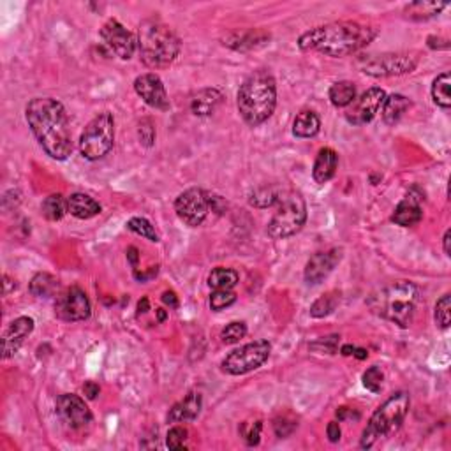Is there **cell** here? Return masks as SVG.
Listing matches in <instances>:
<instances>
[{"mask_svg":"<svg viewBox=\"0 0 451 451\" xmlns=\"http://www.w3.org/2000/svg\"><path fill=\"white\" fill-rule=\"evenodd\" d=\"M25 118L37 143L51 159H69L73 154V136L62 102L53 98H34L25 108Z\"/></svg>","mask_w":451,"mask_h":451,"instance_id":"1","label":"cell"},{"mask_svg":"<svg viewBox=\"0 0 451 451\" xmlns=\"http://www.w3.org/2000/svg\"><path fill=\"white\" fill-rule=\"evenodd\" d=\"M378 30L360 21H333L311 28L298 37L302 51H317L324 57H347L372 43Z\"/></svg>","mask_w":451,"mask_h":451,"instance_id":"2","label":"cell"},{"mask_svg":"<svg viewBox=\"0 0 451 451\" xmlns=\"http://www.w3.org/2000/svg\"><path fill=\"white\" fill-rule=\"evenodd\" d=\"M240 117L250 127H259L277 108V83L268 71H256L240 85L237 95Z\"/></svg>","mask_w":451,"mask_h":451,"instance_id":"3","label":"cell"},{"mask_svg":"<svg viewBox=\"0 0 451 451\" xmlns=\"http://www.w3.org/2000/svg\"><path fill=\"white\" fill-rule=\"evenodd\" d=\"M182 43L176 32L157 18H148L138 27L140 59L150 69H164L178 59Z\"/></svg>","mask_w":451,"mask_h":451,"instance_id":"4","label":"cell"},{"mask_svg":"<svg viewBox=\"0 0 451 451\" xmlns=\"http://www.w3.org/2000/svg\"><path fill=\"white\" fill-rule=\"evenodd\" d=\"M418 302H420V289L409 280H398L383 288L378 295H374L369 304L378 315L398 324L401 328H409L416 314Z\"/></svg>","mask_w":451,"mask_h":451,"instance_id":"5","label":"cell"},{"mask_svg":"<svg viewBox=\"0 0 451 451\" xmlns=\"http://www.w3.org/2000/svg\"><path fill=\"white\" fill-rule=\"evenodd\" d=\"M409 407H411V397L407 392L393 393L392 397L386 398L370 416L362 434V439H360V446L363 450H369L381 437H386L393 430H397L407 416Z\"/></svg>","mask_w":451,"mask_h":451,"instance_id":"6","label":"cell"},{"mask_svg":"<svg viewBox=\"0 0 451 451\" xmlns=\"http://www.w3.org/2000/svg\"><path fill=\"white\" fill-rule=\"evenodd\" d=\"M307 221V205L296 191H280L275 212L266 226V233L273 240L289 238L298 233Z\"/></svg>","mask_w":451,"mask_h":451,"instance_id":"7","label":"cell"},{"mask_svg":"<svg viewBox=\"0 0 451 451\" xmlns=\"http://www.w3.org/2000/svg\"><path fill=\"white\" fill-rule=\"evenodd\" d=\"M115 145V118L109 111H102L92 118L80 136V154L86 160H99L111 152Z\"/></svg>","mask_w":451,"mask_h":451,"instance_id":"8","label":"cell"},{"mask_svg":"<svg viewBox=\"0 0 451 451\" xmlns=\"http://www.w3.org/2000/svg\"><path fill=\"white\" fill-rule=\"evenodd\" d=\"M420 57L414 51L404 53H381V55H362L356 59V67L363 74L374 78H389V76H402L409 74L418 67Z\"/></svg>","mask_w":451,"mask_h":451,"instance_id":"9","label":"cell"},{"mask_svg":"<svg viewBox=\"0 0 451 451\" xmlns=\"http://www.w3.org/2000/svg\"><path fill=\"white\" fill-rule=\"evenodd\" d=\"M270 353H272V346L268 340H254V342L231 351L222 360L221 369L222 372L230 374V376H243V374L259 369L270 358Z\"/></svg>","mask_w":451,"mask_h":451,"instance_id":"10","label":"cell"},{"mask_svg":"<svg viewBox=\"0 0 451 451\" xmlns=\"http://www.w3.org/2000/svg\"><path fill=\"white\" fill-rule=\"evenodd\" d=\"M90 314H92V305L89 296L78 286L64 289L55 300V315L66 323L85 321L90 317Z\"/></svg>","mask_w":451,"mask_h":451,"instance_id":"11","label":"cell"},{"mask_svg":"<svg viewBox=\"0 0 451 451\" xmlns=\"http://www.w3.org/2000/svg\"><path fill=\"white\" fill-rule=\"evenodd\" d=\"M175 212L183 224L198 228L205 222L208 212H210L208 194L198 187L187 189L175 199Z\"/></svg>","mask_w":451,"mask_h":451,"instance_id":"12","label":"cell"},{"mask_svg":"<svg viewBox=\"0 0 451 451\" xmlns=\"http://www.w3.org/2000/svg\"><path fill=\"white\" fill-rule=\"evenodd\" d=\"M101 41L115 57L122 60L133 59L138 50V39L118 20L111 18L102 25Z\"/></svg>","mask_w":451,"mask_h":451,"instance_id":"13","label":"cell"},{"mask_svg":"<svg viewBox=\"0 0 451 451\" xmlns=\"http://www.w3.org/2000/svg\"><path fill=\"white\" fill-rule=\"evenodd\" d=\"M386 99V92L379 86H372L367 92H363L360 98L354 99L349 106H347L344 117L351 125H365L374 120V117L378 115L381 109L383 102Z\"/></svg>","mask_w":451,"mask_h":451,"instance_id":"14","label":"cell"},{"mask_svg":"<svg viewBox=\"0 0 451 451\" xmlns=\"http://www.w3.org/2000/svg\"><path fill=\"white\" fill-rule=\"evenodd\" d=\"M57 414L64 423L69 425L74 430H80V428L90 425L93 418L85 401L74 393H64L57 398Z\"/></svg>","mask_w":451,"mask_h":451,"instance_id":"15","label":"cell"},{"mask_svg":"<svg viewBox=\"0 0 451 451\" xmlns=\"http://www.w3.org/2000/svg\"><path fill=\"white\" fill-rule=\"evenodd\" d=\"M134 92L143 99L145 104L150 108L167 111L169 109V98L163 80L156 73H145L134 80Z\"/></svg>","mask_w":451,"mask_h":451,"instance_id":"16","label":"cell"},{"mask_svg":"<svg viewBox=\"0 0 451 451\" xmlns=\"http://www.w3.org/2000/svg\"><path fill=\"white\" fill-rule=\"evenodd\" d=\"M342 259V249H330L324 252H317L307 261L305 265V282L307 284H321L328 275L335 270V266Z\"/></svg>","mask_w":451,"mask_h":451,"instance_id":"17","label":"cell"},{"mask_svg":"<svg viewBox=\"0 0 451 451\" xmlns=\"http://www.w3.org/2000/svg\"><path fill=\"white\" fill-rule=\"evenodd\" d=\"M34 331V319L28 315H21L16 317L11 324L8 326V330L4 331L2 337V351H4V358H11L18 353V349L21 347V344L25 342V338Z\"/></svg>","mask_w":451,"mask_h":451,"instance_id":"18","label":"cell"},{"mask_svg":"<svg viewBox=\"0 0 451 451\" xmlns=\"http://www.w3.org/2000/svg\"><path fill=\"white\" fill-rule=\"evenodd\" d=\"M423 219V208H421V194H416V187L407 192L404 199L397 205L392 215V222L402 228H412L420 224Z\"/></svg>","mask_w":451,"mask_h":451,"instance_id":"19","label":"cell"},{"mask_svg":"<svg viewBox=\"0 0 451 451\" xmlns=\"http://www.w3.org/2000/svg\"><path fill=\"white\" fill-rule=\"evenodd\" d=\"M203 407V397L199 392H191L185 398L176 402L167 412V423H185L194 421Z\"/></svg>","mask_w":451,"mask_h":451,"instance_id":"20","label":"cell"},{"mask_svg":"<svg viewBox=\"0 0 451 451\" xmlns=\"http://www.w3.org/2000/svg\"><path fill=\"white\" fill-rule=\"evenodd\" d=\"M270 41V34L261 28H250L247 32H233L228 37H224V46L233 48L237 51L257 50V48L266 46Z\"/></svg>","mask_w":451,"mask_h":451,"instance_id":"21","label":"cell"},{"mask_svg":"<svg viewBox=\"0 0 451 451\" xmlns=\"http://www.w3.org/2000/svg\"><path fill=\"white\" fill-rule=\"evenodd\" d=\"M338 167V154L333 148L324 147L317 152V157L314 160V167H312V178L319 185L330 182L335 176Z\"/></svg>","mask_w":451,"mask_h":451,"instance_id":"22","label":"cell"},{"mask_svg":"<svg viewBox=\"0 0 451 451\" xmlns=\"http://www.w3.org/2000/svg\"><path fill=\"white\" fill-rule=\"evenodd\" d=\"M101 205L93 198H90L89 194H83V192H74L67 198V212L73 217L82 219V221H89V219L95 217V215L101 214Z\"/></svg>","mask_w":451,"mask_h":451,"instance_id":"23","label":"cell"},{"mask_svg":"<svg viewBox=\"0 0 451 451\" xmlns=\"http://www.w3.org/2000/svg\"><path fill=\"white\" fill-rule=\"evenodd\" d=\"M222 102V92L214 86L201 89L191 101V109L196 117H208Z\"/></svg>","mask_w":451,"mask_h":451,"instance_id":"24","label":"cell"},{"mask_svg":"<svg viewBox=\"0 0 451 451\" xmlns=\"http://www.w3.org/2000/svg\"><path fill=\"white\" fill-rule=\"evenodd\" d=\"M409 108H411V101L402 93L386 95L385 102L381 106L383 120H385L386 125H395L407 113Z\"/></svg>","mask_w":451,"mask_h":451,"instance_id":"25","label":"cell"},{"mask_svg":"<svg viewBox=\"0 0 451 451\" xmlns=\"http://www.w3.org/2000/svg\"><path fill=\"white\" fill-rule=\"evenodd\" d=\"M321 129V118L314 109H302L293 120V134L296 138H314Z\"/></svg>","mask_w":451,"mask_h":451,"instance_id":"26","label":"cell"},{"mask_svg":"<svg viewBox=\"0 0 451 451\" xmlns=\"http://www.w3.org/2000/svg\"><path fill=\"white\" fill-rule=\"evenodd\" d=\"M328 99L335 108H347L356 99V85L353 82H337L328 90Z\"/></svg>","mask_w":451,"mask_h":451,"instance_id":"27","label":"cell"},{"mask_svg":"<svg viewBox=\"0 0 451 451\" xmlns=\"http://www.w3.org/2000/svg\"><path fill=\"white\" fill-rule=\"evenodd\" d=\"M57 289H59V280L55 279L53 275H50V273L44 272L35 273L32 277L30 284H28V291L34 296H37V298H50V296H53L57 293Z\"/></svg>","mask_w":451,"mask_h":451,"instance_id":"28","label":"cell"},{"mask_svg":"<svg viewBox=\"0 0 451 451\" xmlns=\"http://www.w3.org/2000/svg\"><path fill=\"white\" fill-rule=\"evenodd\" d=\"M444 9H446V4H441V2H412V4L405 6L404 12L411 20L420 21L434 18L441 11H444Z\"/></svg>","mask_w":451,"mask_h":451,"instance_id":"29","label":"cell"},{"mask_svg":"<svg viewBox=\"0 0 451 451\" xmlns=\"http://www.w3.org/2000/svg\"><path fill=\"white\" fill-rule=\"evenodd\" d=\"M450 85H451L450 73L439 74V76L434 80V83H432V99H434V102L443 109H450L451 106Z\"/></svg>","mask_w":451,"mask_h":451,"instance_id":"30","label":"cell"},{"mask_svg":"<svg viewBox=\"0 0 451 451\" xmlns=\"http://www.w3.org/2000/svg\"><path fill=\"white\" fill-rule=\"evenodd\" d=\"M338 304H340V293L338 291L326 293V295L319 296L314 304H312L311 315L315 319L326 317V315L333 314L335 309L338 307Z\"/></svg>","mask_w":451,"mask_h":451,"instance_id":"31","label":"cell"},{"mask_svg":"<svg viewBox=\"0 0 451 451\" xmlns=\"http://www.w3.org/2000/svg\"><path fill=\"white\" fill-rule=\"evenodd\" d=\"M41 212L48 221H60L67 214V199L62 194H50L41 205Z\"/></svg>","mask_w":451,"mask_h":451,"instance_id":"32","label":"cell"},{"mask_svg":"<svg viewBox=\"0 0 451 451\" xmlns=\"http://www.w3.org/2000/svg\"><path fill=\"white\" fill-rule=\"evenodd\" d=\"M238 273L237 270H231V268H222V266H219V268L212 270V273L208 275V286H210L212 289H234V286L238 284Z\"/></svg>","mask_w":451,"mask_h":451,"instance_id":"33","label":"cell"},{"mask_svg":"<svg viewBox=\"0 0 451 451\" xmlns=\"http://www.w3.org/2000/svg\"><path fill=\"white\" fill-rule=\"evenodd\" d=\"M127 230L133 231V233H136V234H140V237L147 238V240L154 241V243H157V241L160 240L159 233H157V230H156V226H154L152 222L145 217L129 219Z\"/></svg>","mask_w":451,"mask_h":451,"instance_id":"34","label":"cell"},{"mask_svg":"<svg viewBox=\"0 0 451 451\" xmlns=\"http://www.w3.org/2000/svg\"><path fill=\"white\" fill-rule=\"evenodd\" d=\"M279 189H272V187H261L256 192L250 194V205L257 206V208H268V206H275L277 198H279Z\"/></svg>","mask_w":451,"mask_h":451,"instance_id":"35","label":"cell"},{"mask_svg":"<svg viewBox=\"0 0 451 451\" xmlns=\"http://www.w3.org/2000/svg\"><path fill=\"white\" fill-rule=\"evenodd\" d=\"M434 319H436V323L439 324V328L443 330H448L451 323V296L443 295L439 300H437L436 304V312H434Z\"/></svg>","mask_w":451,"mask_h":451,"instance_id":"36","label":"cell"},{"mask_svg":"<svg viewBox=\"0 0 451 451\" xmlns=\"http://www.w3.org/2000/svg\"><path fill=\"white\" fill-rule=\"evenodd\" d=\"M237 302V293L233 289H215L210 295V309L219 312L231 307Z\"/></svg>","mask_w":451,"mask_h":451,"instance_id":"37","label":"cell"},{"mask_svg":"<svg viewBox=\"0 0 451 451\" xmlns=\"http://www.w3.org/2000/svg\"><path fill=\"white\" fill-rule=\"evenodd\" d=\"M247 335V324L243 321H233L226 324L224 330L221 331V338L224 344H237Z\"/></svg>","mask_w":451,"mask_h":451,"instance_id":"38","label":"cell"},{"mask_svg":"<svg viewBox=\"0 0 451 451\" xmlns=\"http://www.w3.org/2000/svg\"><path fill=\"white\" fill-rule=\"evenodd\" d=\"M363 386H365L369 392L372 393H379L383 388V381H385V374H383L381 367L374 365L370 367V369H367L365 372H363Z\"/></svg>","mask_w":451,"mask_h":451,"instance_id":"39","label":"cell"},{"mask_svg":"<svg viewBox=\"0 0 451 451\" xmlns=\"http://www.w3.org/2000/svg\"><path fill=\"white\" fill-rule=\"evenodd\" d=\"M296 427H298V421L291 414H280L273 420V430H275V436L280 437V439L291 436Z\"/></svg>","mask_w":451,"mask_h":451,"instance_id":"40","label":"cell"},{"mask_svg":"<svg viewBox=\"0 0 451 451\" xmlns=\"http://www.w3.org/2000/svg\"><path fill=\"white\" fill-rule=\"evenodd\" d=\"M261 430H263V423H261L259 420L241 423L240 434L241 437H243V441L247 443V446H257V444H259Z\"/></svg>","mask_w":451,"mask_h":451,"instance_id":"41","label":"cell"},{"mask_svg":"<svg viewBox=\"0 0 451 451\" xmlns=\"http://www.w3.org/2000/svg\"><path fill=\"white\" fill-rule=\"evenodd\" d=\"M187 439H189V432H187V428L176 425V427L169 428V432H167L166 446L169 448V450H182V448L185 446Z\"/></svg>","mask_w":451,"mask_h":451,"instance_id":"42","label":"cell"},{"mask_svg":"<svg viewBox=\"0 0 451 451\" xmlns=\"http://www.w3.org/2000/svg\"><path fill=\"white\" fill-rule=\"evenodd\" d=\"M138 138H140V143L143 147H152L154 141H156V127H154L152 120L150 118H143L138 125Z\"/></svg>","mask_w":451,"mask_h":451,"instance_id":"43","label":"cell"},{"mask_svg":"<svg viewBox=\"0 0 451 451\" xmlns=\"http://www.w3.org/2000/svg\"><path fill=\"white\" fill-rule=\"evenodd\" d=\"M338 335H330V337H323V338H319L317 342H314L312 344V349H315V351H319V353H330V354H333L335 351H337V346H338Z\"/></svg>","mask_w":451,"mask_h":451,"instance_id":"44","label":"cell"},{"mask_svg":"<svg viewBox=\"0 0 451 451\" xmlns=\"http://www.w3.org/2000/svg\"><path fill=\"white\" fill-rule=\"evenodd\" d=\"M326 436L328 439H330V443H338V441H340L342 430H340V423H338V421H330V423H328Z\"/></svg>","mask_w":451,"mask_h":451,"instance_id":"45","label":"cell"},{"mask_svg":"<svg viewBox=\"0 0 451 451\" xmlns=\"http://www.w3.org/2000/svg\"><path fill=\"white\" fill-rule=\"evenodd\" d=\"M83 393H85V397L89 398V401H93V398H98V395L101 393V388H99L98 383L89 381L83 385Z\"/></svg>","mask_w":451,"mask_h":451,"instance_id":"46","label":"cell"},{"mask_svg":"<svg viewBox=\"0 0 451 451\" xmlns=\"http://www.w3.org/2000/svg\"><path fill=\"white\" fill-rule=\"evenodd\" d=\"M160 298H163V302L169 309H176V307H178V296L175 295V291H164Z\"/></svg>","mask_w":451,"mask_h":451,"instance_id":"47","label":"cell"},{"mask_svg":"<svg viewBox=\"0 0 451 451\" xmlns=\"http://www.w3.org/2000/svg\"><path fill=\"white\" fill-rule=\"evenodd\" d=\"M450 243H451V231L448 230L446 233H444L443 237V246H444V254L446 256H451V249H450Z\"/></svg>","mask_w":451,"mask_h":451,"instance_id":"48","label":"cell"},{"mask_svg":"<svg viewBox=\"0 0 451 451\" xmlns=\"http://www.w3.org/2000/svg\"><path fill=\"white\" fill-rule=\"evenodd\" d=\"M349 414H351V409L349 407H340V409H337V418H338V421L347 420V418H349Z\"/></svg>","mask_w":451,"mask_h":451,"instance_id":"49","label":"cell"},{"mask_svg":"<svg viewBox=\"0 0 451 451\" xmlns=\"http://www.w3.org/2000/svg\"><path fill=\"white\" fill-rule=\"evenodd\" d=\"M127 257H129V261L133 263V265H136L138 257H140V256H138V249H136V247H129Z\"/></svg>","mask_w":451,"mask_h":451,"instance_id":"50","label":"cell"},{"mask_svg":"<svg viewBox=\"0 0 451 451\" xmlns=\"http://www.w3.org/2000/svg\"><path fill=\"white\" fill-rule=\"evenodd\" d=\"M353 356H356V358H358V360H365L367 356H369V351L362 349V347H354Z\"/></svg>","mask_w":451,"mask_h":451,"instance_id":"51","label":"cell"},{"mask_svg":"<svg viewBox=\"0 0 451 451\" xmlns=\"http://www.w3.org/2000/svg\"><path fill=\"white\" fill-rule=\"evenodd\" d=\"M148 312V298H141L138 304V314H145Z\"/></svg>","mask_w":451,"mask_h":451,"instance_id":"52","label":"cell"},{"mask_svg":"<svg viewBox=\"0 0 451 451\" xmlns=\"http://www.w3.org/2000/svg\"><path fill=\"white\" fill-rule=\"evenodd\" d=\"M340 353H342L344 356H353L354 346H351V344H347V346H342V349H340Z\"/></svg>","mask_w":451,"mask_h":451,"instance_id":"53","label":"cell"},{"mask_svg":"<svg viewBox=\"0 0 451 451\" xmlns=\"http://www.w3.org/2000/svg\"><path fill=\"white\" fill-rule=\"evenodd\" d=\"M11 284H15V280L9 279V275H4V295H9V291H11V289H9V286Z\"/></svg>","mask_w":451,"mask_h":451,"instance_id":"54","label":"cell"},{"mask_svg":"<svg viewBox=\"0 0 451 451\" xmlns=\"http://www.w3.org/2000/svg\"><path fill=\"white\" fill-rule=\"evenodd\" d=\"M157 319H159V321H160V323H163V321H164V319H166V311H164V309H157Z\"/></svg>","mask_w":451,"mask_h":451,"instance_id":"55","label":"cell"}]
</instances>
